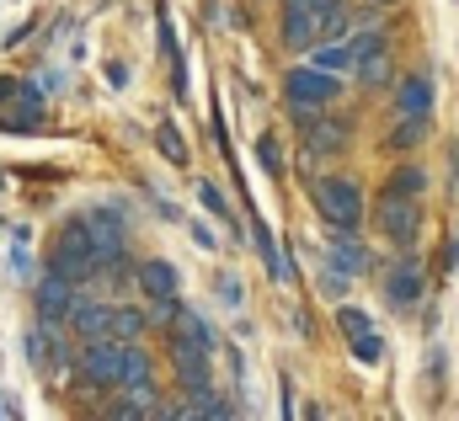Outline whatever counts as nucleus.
<instances>
[{
  "mask_svg": "<svg viewBox=\"0 0 459 421\" xmlns=\"http://www.w3.org/2000/svg\"><path fill=\"white\" fill-rule=\"evenodd\" d=\"M81 379L91 390H128L150 379V352L139 341H117V336H97L81 347Z\"/></svg>",
  "mask_w": 459,
  "mask_h": 421,
  "instance_id": "f257e3e1",
  "label": "nucleus"
},
{
  "mask_svg": "<svg viewBox=\"0 0 459 421\" xmlns=\"http://www.w3.org/2000/svg\"><path fill=\"white\" fill-rule=\"evenodd\" d=\"M283 91H289V112H294L299 123H310V117H321L326 102L337 97V75L321 70V64H305V70H289Z\"/></svg>",
  "mask_w": 459,
  "mask_h": 421,
  "instance_id": "f03ea898",
  "label": "nucleus"
},
{
  "mask_svg": "<svg viewBox=\"0 0 459 421\" xmlns=\"http://www.w3.org/2000/svg\"><path fill=\"white\" fill-rule=\"evenodd\" d=\"M48 272H59V278H70V283H86V278H97V251H91V224H70V229L59 235V245H54V256H48Z\"/></svg>",
  "mask_w": 459,
  "mask_h": 421,
  "instance_id": "7ed1b4c3",
  "label": "nucleus"
},
{
  "mask_svg": "<svg viewBox=\"0 0 459 421\" xmlns=\"http://www.w3.org/2000/svg\"><path fill=\"white\" fill-rule=\"evenodd\" d=\"M316 209L326 213V224L352 229V224L363 219V193H358V182H347V176H321V182H316Z\"/></svg>",
  "mask_w": 459,
  "mask_h": 421,
  "instance_id": "20e7f679",
  "label": "nucleus"
},
{
  "mask_svg": "<svg viewBox=\"0 0 459 421\" xmlns=\"http://www.w3.org/2000/svg\"><path fill=\"white\" fill-rule=\"evenodd\" d=\"M379 229H385L390 245H417V235H422V209H417V198L385 193V198H379Z\"/></svg>",
  "mask_w": 459,
  "mask_h": 421,
  "instance_id": "39448f33",
  "label": "nucleus"
},
{
  "mask_svg": "<svg viewBox=\"0 0 459 421\" xmlns=\"http://www.w3.org/2000/svg\"><path fill=\"white\" fill-rule=\"evenodd\" d=\"M337 325H342V336L352 341V357H358V363H368V368H374V363L385 357V341H379L374 320L363 315L358 305H342V310H337Z\"/></svg>",
  "mask_w": 459,
  "mask_h": 421,
  "instance_id": "423d86ee",
  "label": "nucleus"
},
{
  "mask_svg": "<svg viewBox=\"0 0 459 421\" xmlns=\"http://www.w3.org/2000/svg\"><path fill=\"white\" fill-rule=\"evenodd\" d=\"M38 320H48V325H59V320H70L75 310V283L70 278H59V272H48L43 283H38Z\"/></svg>",
  "mask_w": 459,
  "mask_h": 421,
  "instance_id": "0eeeda50",
  "label": "nucleus"
},
{
  "mask_svg": "<svg viewBox=\"0 0 459 421\" xmlns=\"http://www.w3.org/2000/svg\"><path fill=\"white\" fill-rule=\"evenodd\" d=\"M283 43H289V48H316V43H321L316 5H310V0H289V5H283Z\"/></svg>",
  "mask_w": 459,
  "mask_h": 421,
  "instance_id": "6e6552de",
  "label": "nucleus"
},
{
  "mask_svg": "<svg viewBox=\"0 0 459 421\" xmlns=\"http://www.w3.org/2000/svg\"><path fill=\"white\" fill-rule=\"evenodd\" d=\"M139 288H144L155 305H177V294H182V272H177L171 262H144V267H139Z\"/></svg>",
  "mask_w": 459,
  "mask_h": 421,
  "instance_id": "1a4fd4ad",
  "label": "nucleus"
},
{
  "mask_svg": "<svg viewBox=\"0 0 459 421\" xmlns=\"http://www.w3.org/2000/svg\"><path fill=\"white\" fill-rule=\"evenodd\" d=\"M171 352H177V379L187 384V395L209 390V352L193 347V341H171Z\"/></svg>",
  "mask_w": 459,
  "mask_h": 421,
  "instance_id": "9d476101",
  "label": "nucleus"
},
{
  "mask_svg": "<svg viewBox=\"0 0 459 421\" xmlns=\"http://www.w3.org/2000/svg\"><path fill=\"white\" fill-rule=\"evenodd\" d=\"M27 363L43 368V374L59 368V341H54V325H48V320H38V325L27 331Z\"/></svg>",
  "mask_w": 459,
  "mask_h": 421,
  "instance_id": "9b49d317",
  "label": "nucleus"
},
{
  "mask_svg": "<svg viewBox=\"0 0 459 421\" xmlns=\"http://www.w3.org/2000/svg\"><path fill=\"white\" fill-rule=\"evenodd\" d=\"M70 325H75L86 341H97V336H113V305H86V299H75Z\"/></svg>",
  "mask_w": 459,
  "mask_h": 421,
  "instance_id": "f8f14e48",
  "label": "nucleus"
},
{
  "mask_svg": "<svg viewBox=\"0 0 459 421\" xmlns=\"http://www.w3.org/2000/svg\"><path fill=\"white\" fill-rule=\"evenodd\" d=\"M385 294H390L395 305H417V299H422V267H417V262H401V267H390V278H385Z\"/></svg>",
  "mask_w": 459,
  "mask_h": 421,
  "instance_id": "ddd939ff",
  "label": "nucleus"
},
{
  "mask_svg": "<svg viewBox=\"0 0 459 421\" xmlns=\"http://www.w3.org/2000/svg\"><path fill=\"white\" fill-rule=\"evenodd\" d=\"M395 107H401V117H428V112H433V86H428V75H406L401 91H395Z\"/></svg>",
  "mask_w": 459,
  "mask_h": 421,
  "instance_id": "4468645a",
  "label": "nucleus"
},
{
  "mask_svg": "<svg viewBox=\"0 0 459 421\" xmlns=\"http://www.w3.org/2000/svg\"><path fill=\"white\" fill-rule=\"evenodd\" d=\"M342 139H347V128L342 123H305V150L310 155H332V150H342Z\"/></svg>",
  "mask_w": 459,
  "mask_h": 421,
  "instance_id": "2eb2a0df",
  "label": "nucleus"
},
{
  "mask_svg": "<svg viewBox=\"0 0 459 421\" xmlns=\"http://www.w3.org/2000/svg\"><path fill=\"white\" fill-rule=\"evenodd\" d=\"M310 5H316V27H321V38H342L347 27H352L347 0H310Z\"/></svg>",
  "mask_w": 459,
  "mask_h": 421,
  "instance_id": "dca6fc26",
  "label": "nucleus"
},
{
  "mask_svg": "<svg viewBox=\"0 0 459 421\" xmlns=\"http://www.w3.org/2000/svg\"><path fill=\"white\" fill-rule=\"evenodd\" d=\"M171 341H193V347H204V352H214V325L204 315H187V310H177V336Z\"/></svg>",
  "mask_w": 459,
  "mask_h": 421,
  "instance_id": "f3484780",
  "label": "nucleus"
},
{
  "mask_svg": "<svg viewBox=\"0 0 459 421\" xmlns=\"http://www.w3.org/2000/svg\"><path fill=\"white\" fill-rule=\"evenodd\" d=\"M332 262L342 267L347 278H358V272L368 267V251H363L358 240H347V229H337V240H332Z\"/></svg>",
  "mask_w": 459,
  "mask_h": 421,
  "instance_id": "a211bd4d",
  "label": "nucleus"
},
{
  "mask_svg": "<svg viewBox=\"0 0 459 421\" xmlns=\"http://www.w3.org/2000/svg\"><path fill=\"white\" fill-rule=\"evenodd\" d=\"M316 64L332 70V75L352 70V64H358V59H352V43H321V48H316Z\"/></svg>",
  "mask_w": 459,
  "mask_h": 421,
  "instance_id": "6ab92c4d",
  "label": "nucleus"
},
{
  "mask_svg": "<svg viewBox=\"0 0 459 421\" xmlns=\"http://www.w3.org/2000/svg\"><path fill=\"white\" fill-rule=\"evenodd\" d=\"M144 331V315L139 310H128V305H113V336L117 341H134Z\"/></svg>",
  "mask_w": 459,
  "mask_h": 421,
  "instance_id": "aec40b11",
  "label": "nucleus"
},
{
  "mask_svg": "<svg viewBox=\"0 0 459 421\" xmlns=\"http://www.w3.org/2000/svg\"><path fill=\"white\" fill-rule=\"evenodd\" d=\"M155 144H160V155H166L171 166H182V160H187V144H182V133H177L171 123H160V128H155Z\"/></svg>",
  "mask_w": 459,
  "mask_h": 421,
  "instance_id": "412c9836",
  "label": "nucleus"
},
{
  "mask_svg": "<svg viewBox=\"0 0 459 421\" xmlns=\"http://www.w3.org/2000/svg\"><path fill=\"white\" fill-rule=\"evenodd\" d=\"M428 187V176L417 171V166H406V171H395V182H390V193H406V198H417Z\"/></svg>",
  "mask_w": 459,
  "mask_h": 421,
  "instance_id": "4be33fe9",
  "label": "nucleus"
},
{
  "mask_svg": "<svg viewBox=\"0 0 459 421\" xmlns=\"http://www.w3.org/2000/svg\"><path fill=\"white\" fill-rule=\"evenodd\" d=\"M198 203L214 213V219H230V203H225V193H220L214 182H198Z\"/></svg>",
  "mask_w": 459,
  "mask_h": 421,
  "instance_id": "5701e85b",
  "label": "nucleus"
},
{
  "mask_svg": "<svg viewBox=\"0 0 459 421\" xmlns=\"http://www.w3.org/2000/svg\"><path fill=\"white\" fill-rule=\"evenodd\" d=\"M422 123H428V117H406V123L390 133V144H395V150H411V144L422 139Z\"/></svg>",
  "mask_w": 459,
  "mask_h": 421,
  "instance_id": "b1692460",
  "label": "nucleus"
},
{
  "mask_svg": "<svg viewBox=\"0 0 459 421\" xmlns=\"http://www.w3.org/2000/svg\"><path fill=\"white\" fill-rule=\"evenodd\" d=\"M262 166H267L273 176L283 171V160H278V139H262Z\"/></svg>",
  "mask_w": 459,
  "mask_h": 421,
  "instance_id": "393cba45",
  "label": "nucleus"
},
{
  "mask_svg": "<svg viewBox=\"0 0 459 421\" xmlns=\"http://www.w3.org/2000/svg\"><path fill=\"white\" fill-rule=\"evenodd\" d=\"M0 417H16V411H11V406H5V395H0Z\"/></svg>",
  "mask_w": 459,
  "mask_h": 421,
  "instance_id": "a878e982",
  "label": "nucleus"
},
{
  "mask_svg": "<svg viewBox=\"0 0 459 421\" xmlns=\"http://www.w3.org/2000/svg\"><path fill=\"white\" fill-rule=\"evenodd\" d=\"M379 5H390V0H379Z\"/></svg>",
  "mask_w": 459,
  "mask_h": 421,
  "instance_id": "bb28decb",
  "label": "nucleus"
}]
</instances>
